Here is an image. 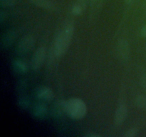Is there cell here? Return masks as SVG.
<instances>
[{"instance_id": "cell-9", "label": "cell", "mask_w": 146, "mask_h": 137, "mask_svg": "<svg viewBox=\"0 0 146 137\" xmlns=\"http://www.w3.org/2000/svg\"><path fill=\"white\" fill-rule=\"evenodd\" d=\"M17 34L16 32L13 30L6 31L2 34L0 41V46L2 49H9L13 44L14 41H15Z\"/></svg>"}, {"instance_id": "cell-13", "label": "cell", "mask_w": 146, "mask_h": 137, "mask_svg": "<svg viewBox=\"0 0 146 137\" xmlns=\"http://www.w3.org/2000/svg\"><path fill=\"white\" fill-rule=\"evenodd\" d=\"M17 104L21 109L27 110L31 106V100L29 96L21 94L17 99Z\"/></svg>"}, {"instance_id": "cell-2", "label": "cell", "mask_w": 146, "mask_h": 137, "mask_svg": "<svg viewBox=\"0 0 146 137\" xmlns=\"http://www.w3.org/2000/svg\"><path fill=\"white\" fill-rule=\"evenodd\" d=\"M66 113L72 119H81L86 115V104L79 98H69L66 101Z\"/></svg>"}, {"instance_id": "cell-10", "label": "cell", "mask_w": 146, "mask_h": 137, "mask_svg": "<svg viewBox=\"0 0 146 137\" xmlns=\"http://www.w3.org/2000/svg\"><path fill=\"white\" fill-rule=\"evenodd\" d=\"M128 116V107L125 104H121L118 106L115 112L114 121L117 125H121L125 121Z\"/></svg>"}, {"instance_id": "cell-3", "label": "cell", "mask_w": 146, "mask_h": 137, "mask_svg": "<svg viewBox=\"0 0 146 137\" xmlns=\"http://www.w3.org/2000/svg\"><path fill=\"white\" fill-rule=\"evenodd\" d=\"M34 44H35V39L32 35L27 34L24 36L17 43L15 49L16 54L19 56L25 55L28 54L33 49Z\"/></svg>"}, {"instance_id": "cell-18", "label": "cell", "mask_w": 146, "mask_h": 137, "mask_svg": "<svg viewBox=\"0 0 146 137\" xmlns=\"http://www.w3.org/2000/svg\"><path fill=\"white\" fill-rule=\"evenodd\" d=\"M138 128L136 127H131L129 129L126 131V132L124 134L125 137H135V136L138 135Z\"/></svg>"}, {"instance_id": "cell-16", "label": "cell", "mask_w": 146, "mask_h": 137, "mask_svg": "<svg viewBox=\"0 0 146 137\" xmlns=\"http://www.w3.org/2000/svg\"><path fill=\"white\" fill-rule=\"evenodd\" d=\"M84 10V9L80 4H78V3H76L71 8V13L74 16H79L82 14Z\"/></svg>"}, {"instance_id": "cell-1", "label": "cell", "mask_w": 146, "mask_h": 137, "mask_svg": "<svg viewBox=\"0 0 146 137\" xmlns=\"http://www.w3.org/2000/svg\"><path fill=\"white\" fill-rule=\"evenodd\" d=\"M74 25L68 24L57 34L54 44V52L56 57L64 55L68 50L74 36Z\"/></svg>"}, {"instance_id": "cell-7", "label": "cell", "mask_w": 146, "mask_h": 137, "mask_svg": "<svg viewBox=\"0 0 146 137\" xmlns=\"http://www.w3.org/2000/svg\"><path fill=\"white\" fill-rule=\"evenodd\" d=\"M48 111V108L45 102L40 101L33 106L31 108V115L35 119L42 120L46 117Z\"/></svg>"}, {"instance_id": "cell-5", "label": "cell", "mask_w": 146, "mask_h": 137, "mask_svg": "<svg viewBox=\"0 0 146 137\" xmlns=\"http://www.w3.org/2000/svg\"><path fill=\"white\" fill-rule=\"evenodd\" d=\"M117 55L121 61H127L131 54V48L128 41L125 39H121L117 44Z\"/></svg>"}, {"instance_id": "cell-20", "label": "cell", "mask_w": 146, "mask_h": 137, "mask_svg": "<svg viewBox=\"0 0 146 137\" xmlns=\"http://www.w3.org/2000/svg\"><path fill=\"white\" fill-rule=\"evenodd\" d=\"M6 19H7V13L4 10H1L0 11V23L3 24Z\"/></svg>"}, {"instance_id": "cell-4", "label": "cell", "mask_w": 146, "mask_h": 137, "mask_svg": "<svg viewBox=\"0 0 146 137\" xmlns=\"http://www.w3.org/2000/svg\"><path fill=\"white\" fill-rule=\"evenodd\" d=\"M46 57V48L44 47H40L37 49L34 53L31 58V67L34 71L39 69L42 66Z\"/></svg>"}, {"instance_id": "cell-22", "label": "cell", "mask_w": 146, "mask_h": 137, "mask_svg": "<svg viewBox=\"0 0 146 137\" xmlns=\"http://www.w3.org/2000/svg\"><path fill=\"white\" fill-rule=\"evenodd\" d=\"M76 3H78V4L81 6L84 9L86 8V4H87V0H78Z\"/></svg>"}, {"instance_id": "cell-15", "label": "cell", "mask_w": 146, "mask_h": 137, "mask_svg": "<svg viewBox=\"0 0 146 137\" xmlns=\"http://www.w3.org/2000/svg\"><path fill=\"white\" fill-rule=\"evenodd\" d=\"M27 88V82L26 80L21 79L18 81L16 84L15 89L16 91L19 94H23Z\"/></svg>"}, {"instance_id": "cell-12", "label": "cell", "mask_w": 146, "mask_h": 137, "mask_svg": "<svg viewBox=\"0 0 146 137\" xmlns=\"http://www.w3.org/2000/svg\"><path fill=\"white\" fill-rule=\"evenodd\" d=\"M29 2L33 5L48 11H53L55 9V5L49 0H28Z\"/></svg>"}, {"instance_id": "cell-19", "label": "cell", "mask_w": 146, "mask_h": 137, "mask_svg": "<svg viewBox=\"0 0 146 137\" xmlns=\"http://www.w3.org/2000/svg\"><path fill=\"white\" fill-rule=\"evenodd\" d=\"M140 84L142 88L146 91V74H143L141 76L140 78Z\"/></svg>"}, {"instance_id": "cell-17", "label": "cell", "mask_w": 146, "mask_h": 137, "mask_svg": "<svg viewBox=\"0 0 146 137\" xmlns=\"http://www.w3.org/2000/svg\"><path fill=\"white\" fill-rule=\"evenodd\" d=\"M16 4L15 0H0V6L2 9L13 7Z\"/></svg>"}, {"instance_id": "cell-21", "label": "cell", "mask_w": 146, "mask_h": 137, "mask_svg": "<svg viewBox=\"0 0 146 137\" xmlns=\"http://www.w3.org/2000/svg\"><path fill=\"white\" fill-rule=\"evenodd\" d=\"M140 35L143 38H146V24L141 28V31H140Z\"/></svg>"}, {"instance_id": "cell-23", "label": "cell", "mask_w": 146, "mask_h": 137, "mask_svg": "<svg viewBox=\"0 0 146 137\" xmlns=\"http://www.w3.org/2000/svg\"><path fill=\"white\" fill-rule=\"evenodd\" d=\"M85 137H100L101 136L98 134H94V133H88L84 136Z\"/></svg>"}, {"instance_id": "cell-14", "label": "cell", "mask_w": 146, "mask_h": 137, "mask_svg": "<svg viewBox=\"0 0 146 137\" xmlns=\"http://www.w3.org/2000/svg\"><path fill=\"white\" fill-rule=\"evenodd\" d=\"M135 104L138 108L146 111V95L141 94L136 96L135 99Z\"/></svg>"}, {"instance_id": "cell-11", "label": "cell", "mask_w": 146, "mask_h": 137, "mask_svg": "<svg viewBox=\"0 0 146 137\" xmlns=\"http://www.w3.org/2000/svg\"><path fill=\"white\" fill-rule=\"evenodd\" d=\"M11 68L16 74H24L28 70V67L24 61L20 59H14L11 63Z\"/></svg>"}, {"instance_id": "cell-8", "label": "cell", "mask_w": 146, "mask_h": 137, "mask_svg": "<svg viewBox=\"0 0 146 137\" xmlns=\"http://www.w3.org/2000/svg\"><path fill=\"white\" fill-rule=\"evenodd\" d=\"M51 116L54 118H61L66 113V101L58 100L56 101L51 108Z\"/></svg>"}, {"instance_id": "cell-24", "label": "cell", "mask_w": 146, "mask_h": 137, "mask_svg": "<svg viewBox=\"0 0 146 137\" xmlns=\"http://www.w3.org/2000/svg\"><path fill=\"white\" fill-rule=\"evenodd\" d=\"M124 1H125V3L127 5H131V4H132L135 1V0H124Z\"/></svg>"}, {"instance_id": "cell-6", "label": "cell", "mask_w": 146, "mask_h": 137, "mask_svg": "<svg viewBox=\"0 0 146 137\" xmlns=\"http://www.w3.org/2000/svg\"><path fill=\"white\" fill-rule=\"evenodd\" d=\"M35 96L40 101L43 102H49L54 98V93L52 90L47 86H41L37 87L35 89Z\"/></svg>"}]
</instances>
